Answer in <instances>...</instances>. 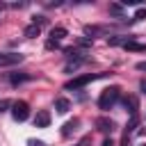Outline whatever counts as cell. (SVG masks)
I'll return each instance as SVG.
<instances>
[{"instance_id": "obj_1", "label": "cell", "mask_w": 146, "mask_h": 146, "mask_svg": "<svg viewBox=\"0 0 146 146\" xmlns=\"http://www.w3.org/2000/svg\"><path fill=\"white\" fill-rule=\"evenodd\" d=\"M119 96H121V89H119V87H107V89H103V94L98 96V107H100L103 112L112 110V107L116 105Z\"/></svg>"}, {"instance_id": "obj_2", "label": "cell", "mask_w": 146, "mask_h": 146, "mask_svg": "<svg viewBox=\"0 0 146 146\" xmlns=\"http://www.w3.org/2000/svg\"><path fill=\"white\" fill-rule=\"evenodd\" d=\"M105 73H84V75H78V78H73V80H68L66 84H64V89H82L84 84H89V82H94V80H98V78H103Z\"/></svg>"}, {"instance_id": "obj_3", "label": "cell", "mask_w": 146, "mask_h": 146, "mask_svg": "<svg viewBox=\"0 0 146 146\" xmlns=\"http://www.w3.org/2000/svg\"><path fill=\"white\" fill-rule=\"evenodd\" d=\"M11 116L21 123V121H27V116H30V105L25 103V100H16L14 105H11Z\"/></svg>"}, {"instance_id": "obj_4", "label": "cell", "mask_w": 146, "mask_h": 146, "mask_svg": "<svg viewBox=\"0 0 146 146\" xmlns=\"http://www.w3.org/2000/svg\"><path fill=\"white\" fill-rule=\"evenodd\" d=\"M25 59V55L21 52H0V66H16Z\"/></svg>"}, {"instance_id": "obj_5", "label": "cell", "mask_w": 146, "mask_h": 146, "mask_svg": "<svg viewBox=\"0 0 146 146\" xmlns=\"http://www.w3.org/2000/svg\"><path fill=\"white\" fill-rule=\"evenodd\" d=\"M34 125H36V128H48V125H50V112H48V110L36 112V116H34Z\"/></svg>"}, {"instance_id": "obj_6", "label": "cell", "mask_w": 146, "mask_h": 146, "mask_svg": "<svg viewBox=\"0 0 146 146\" xmlns=\"http://www.w3.org/2000/svg\"><path fill=\"white\" fill-rule=\"evenodd\" d=\"M80 125V121L78 119H73V121H66L64 123V128H62V137H71L73 132H75V128Z\"/></svg>"}, {"instance_id": "obj_7", "label": "cell", "mask_w": 146, "mask_h": 146, "mask_svg": "<svg viewBox=\"0 0 146 146\" xmlns=\"http://www.w3.org/2000/svg\"><path fill=\"white\" fill-rule=\"evenodd\" d=\"M66 34H68L66 27H52V32H50V41H52V43H59Z\"/></svg>"}, {"instance_id": "obj_8", "label": "cell", "mask_w": 146, "mask_h": 146, "mask_svg": "<svg viewBox=\"0 0 146 146\" xmlns=\"http://www.w3.org/2000/svg\"><path fill=\"white\" fill-rule=\"evenodd\" d=\"M96 125H98L100 132H112V130H114V121H112V119H98Z\"/></svg>"}, {"instance_id": "obj_9", "label": "cell", "mask_w": 146, "mask_h": 146, "mask_svg": "<svg viewBox=\"0 0 146 146\" xmlns=\"http://www.w3.org/2000/svg\"><path fill=\"white\" fill-rule=\"evenodd\" d=\"M27 80H32L30 73H11L9 75V82L11 84H21V82H27Z\"/></svg>"}, {"instance_id": "obj_10", "label": "cell", "mask_w": 146, "mask_h": 146, "mask_svg": "<svg viewBox=\"0 0 146 146\" xmlns=\"http://www.w3.org/2000/svg\"><path fill=\"white\" fill-rule=\"evenodd\" d=\"M55 107H57L59 114H66V112L71 110V103H68L66 98H57V100H55Z\"/></svg>"}, {"instance_id": "obj_11", "label": "cell", "mask_w": 146, "mask_h": 146, "mask_svg": "<svg viewBox=\"0 0 146 146\" xmlns=\"http://www.w3.org/2000/svg\"><path fill=\"white\" fill-rule=\"evenodd\" d=\"M23 34H25L27 39H34V36H39V34H41V27L32 23V25H27V27H25V32H23Z\"/></svg>"}, {"instance_id": "obj_12", "label": "cell", "mask_w": 146, "mask_h": 146, "mask_svg": "<svg viewBox=\"0 0 146 146\" xmlns=\"http://www.w3.org/2000/svg\"><path fill=\"white\" fill-rule=\"evenodd\" d=\"M123 48H125V50H146L144 43H137V41H132V39H128V41L123 43Z\"/></svg>"}, {"instance_id": "obj_13", "label": "cell", "mask_w": 146, "mask_h": 146, "mask_svg": "<svg viewBox=\"0 0 146 146\" xmlns=\"http://www.w3.org/2000/svg\"><path fill=\"white\" fill-rule=\"evenodd\" d=\"M14 103L11 100H7V98H0V112H7V107H11Z\"/></svg>"}, {"instance_id": "obj_14", "label": "cell", "mask_w": 146, "mask_h": 146, "mask_svg": "<svg viewBox=\"0 0 146 146\" xmlns=\"http://www.w3.org/2000/svg\"><path fill=\"white\" fill-rule=\"evenodd\" d=\"M110 11H112V14H116V16H121L123 7H121V5H110Z\"/></svg>"}, {"instance_id": "obj_15", "label": "cell", "mask_w": 146, "mask_h": 146, "mask_svg": "<svg viewBox=\"0 0 146 146\" xmlns=\"http://www.w3.org/2000/svg\"><path fill=\"white\" fill-rule=\"evenodd\" d=\"M32 23L41 27V25H46V16H34V18H32Z\"/></svg>"}, {"instance_id": "obj_16", "label": "cell", "mask_w": 146, "mask_h": 146, "mask_svg": "<svg viewBox=\"0 0 146 146\" xmlns=\"http://www.w3.org/2000/svg\"><path fill=\"white\" fill-rule=\"evenodd\" d=\"M146 18V9H137L135 11V21H144Z\"/></svg>"}, {"instance_id": "obj_17", "label": "cell", "mask_w": 146, "mask_h": 146, "mask_svg": "<svg viewBox=\"0 0 146 146\" xmlns=\"http://www.w3.org/2000/svg\"><path fill=\"white\" fill-rule=\"evenodd\" d=\"M27 146H46V144L39 141V139H27Z\"/></svg>"}, {"instance_id": "obj_18", "label": "cell", "mask_w": 146, "mask_h": 146, "mask_svg": "<svg viewBox=\"0 0 146 146\" xmlns=\"http://www.w3.org/2000/svg\"><path fill=\"white\" fill-rule=\"evenodd\" d=\"M135 68H137V71H146V62H137Z\"/></svg>"}, {"instance_id": "obj_19", "label": "cell", "mask_w": 146, "mask_h": 146, "mask_svg": "<svg viewBox=\"0 0 146 146\" xmlns=\"http://www.w3.org/2000/svg\"><path fill=\"white\" fill-rule=\"evenodd\" d=\"M103 146H114V141H112V139H105V141H103Z\"/></svg>"}, {"instance_id": "obj_20", "label": "cell", "mask_w": 146, "mask_h": 146, "mask_svg": "<svg viewBox=\"0 0 146 146\" xmlns=\"http://www.w3.org/2000/svg\"><path fill=\"white\" fill-rule=\"evenodd\" d=\"M139 87H141V91H144V94H146V80H144V82H141V84H139Z\"/></svg>"}, {"instance_id": "obj_21", "label": "cell", "mask_w": 146, "mask_h": 146, "mask_svg": "<svg viewBox=\"0 0 146 146\" xmlns=\"http://www.w3.org/2000/svg\"><path fill=\"white\" fill-rule=\"evenodd\" d=\"M141 146H146V144H141Z\"/></svg>"}]
</instances>
